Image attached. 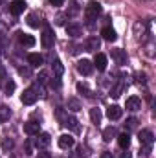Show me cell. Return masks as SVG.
<instances>
[{
  "label": "cell",
  "mask_w": 156,
  "mask_h": 158,
  "mask_svg": "<svg viewBox=\"0 0 156 158\" xmlns=\"http://www.w3.org/2000/svg\"><path fill=\"white\" fill-rule=\"evenodd\" d=\"M13 145H15V143H13V140H7V138H4V140H2V147H4L6 151H11V149H13Z\"/></svg>",
  "instance_id": "cell-32"
},
{
  "label": "cell",
  "mask_w": 156,
  "mask_h": 158,
  "mask_svg": "<svg viewBox=\"0 0 156 158\" xmlns=\"http://www.w3.org/2000/svg\"><path fill=\"white\" fill-rule=\"evenodd\" d=\"M15 88H17V85H15L13 81H7V83H6V86H4V90H6V94H7V96H11V94L15 92Z\"/></svg>",
  "instance_id": "cell-29"
},
{
  "label": "cell",
  "mask_w": 156,
  "mask_h": 158,
  "mask_svg": "<svg viewBox=\"0 0 156 158\" xmlns=\"http://www.w3.org/2000/svg\"><path fill=\"white\" fill-rule=\"evenodd\" d=\"M110 53H112V59L116 61L117 64H125V63H127V53H125V50H121V48H114Z\"/></svg>",
  "instance_id": "cell-11"
},
{
  "label": "cell",
  "mask_w": 156,
  "mask_h": 158,
  "mask_svg": "<svg viewBox=\"0 0 156 158\" xmlns=\"http://www.w3.org/2000/svg\"><path fill=\"white\" fill-rule=\"evenodd\" d=\"M121 114H123V110H121V107H117V105H110L109 109H107V118L109 119H119L121 118Z\"/></svg>",
  "instance_id": "cell-12"
},
{
  "label": "cell",
  "mask_w": 156,
  "mask_h": 158,
  "mask_svg": "<svg viewBox=\"0 0 156 158\" xmlns=\"http://www.w3.org/2000/svg\"><path fill=\"white\" fill-rule=\"evenodd\" d=\"M53 42H55V35H53L51 28H44V31H42V35H40V44H42L44 48H51Z\"/></svg>",
  "instance_id": "cell-3"
},
{
  "label": "cell",
  "mask_w": 156,
  "mask_h": 158,
  "mask_svg": "<svg viewBox=\"0 0 156 158\" xmlns=\"http://www.w3.org/2000/svg\"><path fill=\"white\" fill-rule=\"evenodd\" d=\"M138 140H140V143H142L143 147H153V143H154V134H153V131L143 129V131H140Z\"/></svg>",
  "instance_id": "cell-2"
},
{
  "label": "cell",
  "mask_w": 156,
  "mask_h": 158,
  "mask_svg": "<svg viewBox=\"0 0 156 158\" xmlns=\"http://www.w3.org/2000/svg\"><path fill=\"white\" fill-rule=\"evenodd\" d=\"M121 158H130V155H129V153H123V155H121Z\"/></svg>",
  "instance_id": "cell-40"
},
{
  "label": "cell",
  "mask_w": 156,
  "mask_h": 158,
  "mask_svg": "<svg viewBox=\"0 0 156 158\" xmlns=\"http://www.w3.org/2000/svg\"><path fill=\"white\" fill-rule=\"evenodd\" d=\"M66 33H68L70 37H79V35L83 33V30H81L79 24H68V26H66Z\"/></svg>",
  "instance_id": "cell-19"
},
{
  "label": "cell",
  "mask_w": 156,
  "mask_h": 158,
  "mask_svg": "<svg viewBox=\"0 0 156 158\" xmlns=\"http://www.w3.org/2000/svg\"><path fill=\"white\" fill-rule=\"evenodd\" d=\"M28 24H30L31 28H39L40 20L37 19V15H35V13H31V15H28Z\"/></svg>",
  "instance_id": "cell-27"
},
{
  "label": "cell",
  "mask_w": 156,
  "mask_h": 158,
  "mask_svg": "<svg viewBox=\"0 0 156 158\" xmlns=\"http://www.w3.org/2000/svg\"><path fill=\"white\" fill-rule=\"evenodd\" d=\"M142 2H151V0H142Z\"/></svg>",
  "instance_id": "cell-41"
},
{
  "label": "cell",
  "mask_w": 156,
  "mask_h": 158,
  "mask_svg": "<svg viewBox=\"0 0 156 158\" xmlns=\"http://www.w3.org/2000/svg\"><path fill=\"white\" fill-rule=\"evenodd\" d=\"M136 77H138V83H143V85H145V81H147V79H145V74H138Z\"/></svg>",
  "instance_id": "cell-35"
},
{
  "label": "cell",
  "mask_w": 156,
  "mask_h": 158,
  "mask_svg": "<svg viewBox=\"0 0 156 158\" xmlns=\"http://www.w3.org/2000/svg\"><path fill=\"white\" fill-rule=\"evenodd\" d=\"M50 4H51V6H55V7H59V6H63V4H64V0H50Z\"/></svg>",
  "instance_id": "cell-34"
},
{
  "label": "cell",
  "mask_w": 156,
  "mask_h": 158,
  "mask_svg": "<svg viewBox=\"0 0 156 158\" xmlns=\"http://www.w3.org/2000/svg\"><path fill=\"white\" fill-rule=\"evenodd\" d=\"M123 90H125V85H123V83H119V85H116V86L110 90V96H112V98H119Z\"/></svg>",
  "instance_id": "cell-26"
},
{
  "label": "cell",
  "mask_w": 156,
  "mask_h": 158,
  "mask_svg": "<svg viewBox=\"0 0 156 158\" xmlns=\"http://www.w3.org/2000/svg\"><path fill=\"white\" fill-rule=\"evenodd\" d=\"M66 107H68V110H72V112H77V110L83 109V105H81V101H79L77 98H68Z\"/></svg>",
  "instance_id": "cell-15"
},
{
  "label": "cell",
  "mask_w": 156,
  "mask_h": 158,
  "mask_svg": "<svg viewBox=\"0 0 156 158\" xmlns=\"http://www.w3.org/2000/svg\"><path fill=\"white\" fill-rule=\"evenodd\" d=\"M77 123H79V121L74 118V116H66V118L63 119V125H64V127H70V129H72V131H76V132L79 131V125H77Z\"/></svg>",
  "instance_id": "cell-18"
},
{
  "label": "cell",
  "mask_w": 156,
  "mask_h": 158,
  "mask_svg": "<svg viewBox=\"0 0 156 158\" xmlns=\"http://www.w3.org/2000/svg\"><path fill=\"white\" fill-rule=\"evenodd\" d=\"M39 131H40V123H37V121H26L24 123V132L28 136H35V134H39Z\"/></svg>",
  "instance_id": "cell-7"
},
{
  "label": "cell",
  "mask_w": 156,
  "mask_h": 158,
  "mask_svg": "<svg viewBox=\"0 0 156 158\" xmlns=\"http://www.w3.org/2000/svg\"><path fill=\"white\" fill-rule=\"evenodd\" d=\"M18 42L24 44V46H33V44H35V37L26 35V33H18Z\"/></svg>",
  "instance_id": "cell-22"
},
{
  "label": "cell",
  "mask_w": 156,
  "mask_h": 158,
  "mask_svg": "<svg viewBox=\"0 0 156 158\" xmlns=\"http://www.w3.org/2000/svg\"><path fill=\"white\" fill-rule=\"evenodd\" d=\"M116 138H117V143H119L121 149H129V145H130V136H129V132H123V134H119Z\"/></svg>",
  "instance_id": "cell-17"
},
{
  "label": "cell",
  "mask_w": 156,
  "mask_h": 158,
  "mask_svg": "<svg viewBox=\"0 0 156 158\" xmlns=\"http://www.w3.org/2000/svg\"><path fill=\"white\" fill-rule=\"evenodd\" d=\"M37 138H35V147L37 149H46L50 143H51V138H50V134H46V132H42V134H35Z\"/></svg>",
  "instance_id": "cell-6"
},
{
  "label": "cell",
  "mask_w": 156,
  "mask_h": 158,
  "mask_svg": "<svg viewBox=\"0 0 156 158\" xmlns=\"http://www.w3.org/2000/svg\"><path fill=\"white\" fill-rule=\"evenodd\" d=\"M99 158H114V155L112 153H109V151H105V153H101V156Z\"/></svg>",
  "instance_id": "cell-36"
},
{
  "label": "cell",
  "mask_w": 156,
  "mask_h": 158,
  "mask_svg": "<svg viewBox=\"0 0 156 158\" xmlns=\"http://www.w3.org/2000/svg\"><path fill=\"white\" fill-rule=\"evenodd\" d=\"M24 9H26V2L24 0H13L9 4V11L13 15H20V13H24Z\"/></svg>",
  "instance_id": "cell-9"
},
{
  "label": "cell",
  "mask_w": 156,
  "mask_h": 158,
  "mask_svg": "<svg viewBox=\"0 0 156 158\" xmlns=\"http://www.w3.org/2000/svg\"><path fill=\"white\" fill-rule=\"evenodd\" d=\"M127 110H132V112H136V110H140L142 109V99L140 98H136V96H130L129 99H127Z\"/></svg>",
  "instance_id": "cell-10"
},
{
  "label": "cell",
  "mask_w": 156,
  "mask_h": 158,
  "mask_svg": "<svg viewBox=\"0 0 156 158\" xmlns=\"http://www.w3.org/2000/svg\"><path fill=\"white\" fill-rule=\"evenodd\" d=\"M94 66H96L99 72L107 70V55H103V53H96V59H94Z\"/></svg>",
  "instance_id": "cell-13"
},
{
  "label": "cell",
  "mask_w": 156,
  "mask_h": 158,
  "mask_svg": "<svg viewBox=\"0 0 156 158\" xmlns=\"http://www.w3.org/2000/svg\"><path fill=\"white\" fill-rule=\"evenodd\" d=\"M101 35H103V39L109 40V42H112V40L117 39L116 31H114V28H110V26H105L103 30H101Z\"/></svg>",
  "instance_id": "cell-14"
},
{
  "label": "cell",
  "mask_w": 156,
  "mask_h": 158,
  "mask_svg": "<svg viewBox=\"0 0 156 158\" xmlns=\"http://www.w3.org/2000/svg\"><path fill=\"white\" fill-rule=\"evenodd\" d=\"M42 61H44V59H42L40 53H30V55H28V63H30L31 66H40Z\"/></svg>",
  "instance_id": "cell-21"
},
{
  "label": "cell",
  "mask_w": 156,
  "mask_h": 158,
  "mask_svg": "<svg viewBox=\"0 0 156 158\" xmlns=\"http://www.w3.org/2000/svg\"><path fill=\"white\" fill-rule=\"evenodd\" d=\"M101 118H103V116H101V110H99L97 107H96V109H90V119H92V123H96V125L101 123Z\"/></svg>",
  "instance_id": "cell-24"
},
{
  "label": "cell",
  "mask_w": 156,
  "mask_h": 158,
  "mask_svg": "<svg viewBox=\"0 0 156 158\" xmlns=\"http://www.w3.org/2000/svg\"><path fill=\"white\" fill-rule=\"evenodd\" d=\"M116 136H117V131H116V127H112V125L103 131V140H105V142H112Z\"/></svg>",
  "instance_id": "cell-16"
},
{
  "label": "cell",
  "mask_w": 156,
  "mask_h": 158,
  "mask_svg": "<svg viewBox=\"0 0 156 158\" xmlns=\"http://www.w3.org/2000/svg\"><path fill=\"white\" fill-rule=\"evenodd\" d=\"M9 116H11V109H9V107H6V105H0V123L7 121Z\"/></svg>",
  "instance_id": "cell-23"
},
{
  "label": "cell",
  "mask_w": 156,
  "mask_h": 158,
  "mask_svg": "<svg viewBox=\"0 0 156 158\" xmlns=\"http://www.w3.org/2000/svg\"><path fill=\"white\" fill-rule=\"evenodd\" d=\"M103 11V7H101V4L99 2H96V0H92V2H88L86 4V7H84V17H86V20L92 24L97 17H99V13Z\"/></svg>",
  "instance_id": "cell-1"
},
{
  "label": "cell",
  "mask_w": 156,
  "mask_h": 158,
  "mask_svg": "<svg viewBox=\"0 0 156 158\" xmlns=\"http://www.w3.org/2000/svg\"><path fill=\"white\" fill-rule=\"evenodd\" d=\"M26 155H31V143L30 142L26 143Z\"/></svg>",
  "instance_id": "cell-37"
},
{
  "label": "cell",
  "mask_w": 156,
  "mask_h": 158,
  "mask_svg": "<svg viewBox=\"0 0 156 158\" xmlns=\"http://www.w3.org/2000/svg\"><path fill=\"white\" fill-rule=\"evenodd\" d=\"M136 127H138V119L136 118H129L127 119V123H125V129H127V131H134Z\"/></svg>",
  "instance_id": "cell-28"
},
{
  "label": "cell",
  "mask_w": 156,
  "mask_h": 158,
  "mask_svg": "<svg viewBox=\"0 0 156 158\" xmlns=\"http://www.w3.org/2000/svg\"><path fill=\"white\" fill-rule=\"evenodd\" d=\"M99 46H101V42H99L97 37H90V39L86 40V48H88V52H97Z\"/></svg>",
  "instance_id": "cell-20"
},
{
  "label": "cell",
  "mask_w": 156,
  "mask_h": 158,
  "mask_svg": "<svg viewBox=\"0 0 156 158\" xmlns=\"http://www.w3.org/2000/svg\"><path fill=\"white\" fill-rule=\"evenodd\" d=\"M77 90H79V92H83V94H84L86 98H92V92H90V88H88L86 85H83V83H79V85H77Z\"/></svg>",
  "instance_id": "cell-30"
},
{
  "label": "cell",
  "mask_w": 156,
  "mask_h": 158,
  "mask_svg": "<svg viewBox=\"0 0 156 158\" xmlns=\"http://www.w3.org/2000/svg\"><path fill=\"white\" fill-rule=\"evenodd\" d=\"M20 101L24 105H33L37 101V94H35V88H26L20 96Z\"/></svg>",
  "instance_id": "cell-5"
},
{
  "label": "cell",
  "mask_w": 156,
  "mask_h": 158,
  "mask_svg": "<svg viewBox=\"0 0 156 158\" xmlns=\"http://www.w3.org/2000/svg\"><path fill=\"white\" fill-rule=\"evenodd\" d=\"M74 145H76L74 136H70V134L59 136V147H61V149H70V147H74Z\"/></svg>",
  "instance_id": "cell-8"
},
{
  "label": "cell",
  "mask_w": 156,
  "mask_h": 158,
  "mask_svg": "<svg viewBox=\"0 0 156 158\" xmlns=\"http://www.w3.org/2000/svg\"><path fill=\"white\" fill-rule=\"evenodd\" d=\"M48 79H50V74H48L46 70H42V72H39V83H40V85L48 83Z\"/></svg>",
  "instance_id": "cell-31"
},
{
  "label": "cell",
  "mask_w": 156,
  "mask_h": 158,
  "mask_svg": "<svg viewBox=\"0 0 156 158\" xmlns=\"http://www.w3.org/2000/svg\"><path fill=\"white\" fill-rule=\"evenodd\" d=\"M53 72H55V76L59 77V76H63V72H64V66H63V63L59 61V59H55L53 61Z\"/></svg>",
  "instance_id": "cell-25"
},
{
  "label": "cell",
  "mask_w": 156,
  "mask_h": 158,
  "mask_svg": "<svg viewBox=\"0 0 156 158\" xmlns=\"http://www.w3.org/2000/svg\"><path fill=\"white\" fill-rule=\"evenodd\" d=\"M0 44H2V46L6 44V33H0Z\"/></svg>",
  "instance_id": "cell-38"
},
{
  "label": "cell",
  "mask_w": 156,
  "mask_h": 158,
  "mask_svg": "<svg viewBox=\"0 0 156 158\" xmlns=\"http://www.w3.org/2000/svg\"><path fill=\"white\" fill-rule=\"evenodd\" d=\"M77 72L81 76H90L94 72V64L88 61V59H81L77 63Z\"/></svg>",
  "instance_id": "cell-4"
},
{
  "label": "cell",
  "mask_w": 156,
  "mask_h": 158,
  "mask_svg": "<svg viewBox=\"0 0 156 158\" xmlns=\"http://www.w3.org/2000/svg\"><path fill=\"white\" fill-rule=\"evenodd\" d=\"M39 158H51L50 153H39Z\"/></svg>",
  "instance_id": "cell-39"
},
{
  "label": "cell",
  "mask_w": 156,
  "mask_h": 158,
  "mask_svg": "<svg viewBox=\"0 0 156 158\" xmlns=\"http://www.w3.org/2000/svg\"><path fill=\"white\" fill-rule=\"evenodd\" d=\"M18 74H20V76H24V77H30V76H31L30 68H18Z\"/></svg>",
  "instance_id": "cell-33"
}]
</instances>
